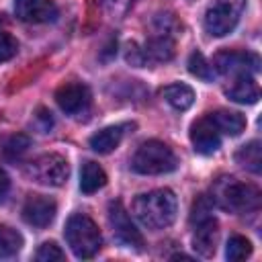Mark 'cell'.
Here are the masks:
<instances>
[{"instance_id":"ac0fdd59","label":"cell","mask_w":262,"mask_h":262,"mask_svg":"<svg viewBox=\"0 0 262 262\" xmlns=\"http://www.w3.org/2000/svg\"><path fill=\"white\" fill-rule=\"evenodd\" d=\"M106 184V174L96 162H84L80 170V190L84 194H92Z\"/></svg>"},{"instance_id":"9a60e30c","label":"cell","mask_w":262,"mask_h":262,"mask_svg":"<svg viewBox=\"0 0 262 262\" xmlns=\"http://www.w3.org/2000/svg\"><path fill=\"white\" fill-rule=\"evenodd\" d=\"M123 125H113V127H104L98 133H94L90 137V147L96 154H111L113 149H117V145L123 139Z\"/></svg>"},{"instance_id":"8992f818","label":"cell","mask_w":262,"mask_h":262,"mask_svg":"<svg viewBox=\"0 0 262 262\" xmlns=\"http://www.w3.org/2000/svg\"><path fill=\"white\" fill-rule=\"evenodd\" d=\"M246 8V0H213V4L205 12V29L213 37H225L229 35L242 12Z\"/></svg>"},{"instance_id":"e0dca14e","label":"cell","mask_w":262,"mask_h":262,"mask_svg":"<svg viewBox=\"0 0 262 262\" xmlns=\"http://www.w3.org/2000/svg\"><path fill=\"white\" fill-rule=\"evenodd\" d=\"M211 121L215 123V127L219 129V133H225V135H239L244 129H246V119L244 115L235 113V111H215V113H209Z\"/></svg>"},{"instance_id":"4316f807","label":"cell","mask_w":262,"mask_h":262,"mask_svg":"<svg viewBox=\"0 0 262 262\" xmlns=\"http://www.w3.org/2000/svg\"><path fill=\"white\" fill-rule=\"evenodd\" d=\"M8 190H10V178H8V174L0 168V203H4V199L8 196Z\"/></svg>"},{"instance_id":"30bf717a","label":"cell","mask_w":262,"mask_h":262,"mask_svg":"<svg viewBox=\"0 0 262 262\" xmlns=\"http://www.w3.org/2000/svg\"><path fill=\"white\" fill-rule=\"evenodd\" d=\"M55 102L66 115H80L90 106V90L80 82H68L57 88Z\"/></svg>"},{"instance_id":"d4e9b609","label":"cell","mask_w":262,"mask_h":262,"mask_svg":"<svg viewBox=\"0 0 262 262\" xmlns=\"http://www.w3.org/2000/svg\"><path fill=\"white\" fill-rule=\"evenodd\" d=\"M35 258L39 262H61V260H66V254L55 242H45V244L39 246Z\"/></svg>"},{"instance_id":"484cf974","label":"cell","mask_w":262,"mask_h":262,"mask_svg":"<svg viewBox=\"0 0 262 262\" xmlns=\"http://www.w3.org/2000/svg\"><path fill=\"white\" fill-rule=\"evenodd\" d=\"M16 51H18V43H16V39H14L10 33L0 31V63L12 59V57L16 55Z\"/></svg>"},{"instance_id":"277c9868","label":"cell","mask_w":262,"mask_h":262,"mask_svg":"<svg viewBox=\"0 0 262 262\" xmlns=\"http://www.w3.org/2000/svg\"><path fill=\"white\" fill-rule=\"evenodd\" d=\"M213 199L219 201V205L231 213H252L260 207L258 186L239 182L235 178H223V182L217 184Z\"/></svg>"},{"instance_id":"cb8c5ba5","label":"cell","mask_w":262,"mask_h":262,"mask_svg":"<svg viewBox=\"0 0 262 262\" xmlns=\"http://www.w3.org/2000/svg\"><path fill=\"white\" fill-rule=\"evenodd\" d=\"M215 207V199L209 196V194H199L190 207V223H196V221H203L207 217H211V211Z\"/></svg>"},{"instance_id":"3957f363","label":"cell","mask_w":262,"mask_h":262,"mask_svg":"<svg viewBox=\"0 0 262 262\" xmlns=\"http://www.w3.org/2000/svg\"><path fill=\"white\" fill-rule=\"evenodd\" d=\"M176 164L178 162H176L174 151L164 141H158V139L143 141L131 158V168L137 174H145V176L172 172Z\"/></svg>"},{"instance_id":"8fae6325","label":"cell","mask_w":262,"mask_h":262,"mask_svg":"<svg viewBox=\"0 0 262 262\" xmlns=\"http://www.w3.org/2000/svg\"><path fill=\"white\" fill-rule=\"evenodd\" d=\"M55 201L43 194H31L23 205V219L33 227H47L55 219Z\"/></svg>"},{"instance_id":"52a82bcc","label":"cell","mask_w":262,"mask_h":262,"mask_svg":"<svg viewBox=\"0 0 262 262\" xmlns=\"http://www.w3.org/2000/svg\"><path fill=\"white\" fill-rule=\"evenodd\" d=\"M108 223L113 227L115 239L123 248H133V250L143 248V235L135 227V223L131 221V217H129V213H127V209L123 207L121 201H111L108 203Z\"/></svg>"},{"instance_id":"6da1fadb","label":"cell","mask_w":262,"mask_h":262,"mask_svg":"<svg viewBox=\"0 0 262 262\" xmlns=\"http://www.w3.org/2000/svg\"><path fill=\"white\" fill-rule=\"evenodd\" d=\"M131 209L141 225L149 229H166L176 219L178 201L170 188H156V190L137 194Z\"/></svg>"},{"instance_id":"5b68a950","label":"cell","mask_w":262,"mask_h":262,"mask_svg":"<svg viewBox=\"0 0 262 262\" xmlns=\"http://www.w3.org/2000/svg\"><path fill=\"white\" fill-rule=\"evenodd\" d=\"M25 176L43 186H61L70 176V166L59 154H41L27 164Z\"/></svg>"},{"instance_id":"7c38bea8","label":"cell","mask_w":262,"mask_h":262,"mask_svg":"<svg viewBox=\"0 0 262 262\" xmlns=\"http://www.w3.org/2000/svg\"><path fill=\"white\" fill-rule=\"evenodd\" d=\"M57 12L53 0H14V14L23 23H49L57 18Z\"/></svg>"},{"instance_id":"5bb4252c","label":"cell","mask_w":262,"mask_h":262,"mask_svg":"<svg viewBox=\"0 0 262 262\" xmlns=\"http://www.w3.org/2000/svg\"><path fill=\"white\" fill-rule=\"evenodd\" d=\"M225 94L237 104H254L260 98V88L252 74H237L233 76V82L225 88Z\"/></svg>"},{"instance_id":"7a4b0ae2","label":"cell","mask_w":262,"mask_h":262,"mask_svg":"<svg viewBox=\"0 0 262 262\" xmlns=\"http://www.w3.org/2000/svg\"><path fill=\"white\" fill-rule=\"evenodd\" d=\"M63 237H66L70 250L74 252V256L80 260L94 258L102 248V233H100L98 225L84 213L70 215V219L66 221Z\"/></svg>"},{"instance_id":"ffe728a7","label":"cell","mask_w":262,"mask_h":262,"mask_svg":"<svg viewBox=\"0 0 262 262\" xmlns=\"http://www.w3.org/2000/svg\"><path fill=\"white\" fill-rule=\"evenodd\" d=\"M23 248V235L10 225H0V258L14 256Z\"/></svg>"},{"instance_id":"603a6c76","label":"cell","mask_w":262,"mask_h":262,"mask_svg":"<svg viewBox=\"0 0 262 262\" xmlns=\"http://www.w3.org/2000/svg\"><path fill=\"white\" fill-rule=\"evenodd\" d=\"M29 145H31L29 137L23 135V133H16V135H10V137L4 141V145H2V154H4L6 160L16 162V160L29 149Z\"/></svg>"},{"instance_id":"44dd1931","label":"cell","mask_w":262,"mask_h":262,"mask_svg":"<svg viewBox=\"0 0 262 262\" xmlns=\"http://www.w3.org/2000/svg\"><path fill=\"white\" fill-rule=\"evenodd\" d=\"M252 256V244L244 235H231L225 246V258L229 262H242Z\"/></svg>"},{"instance_id":"ba28073f","label":"cell","mask_w":262,"mask_h":262,"mask_svg":"<svg viewBox=\"0 0 262 262\" xmlns=\"http://www.w3.org/2000/svg\"><path fill=\"white\" fill-rule=\"evenodd\" d=\"M213 70L219 74H254L260 70V57L252 51H239V49H223L213 59Z\"/></svg>"},{"instance_id":"7402d4cb","label":"cell","mask_w":262,"mask_h":262,"mask_svg":"<svg viewBox=\"0 0 262 262\" xmlns=\"http://www.w3.org/2000/svg\"><path fill=\"white\" fill-rule=\"evenodd\" d=\"M188 72L192 76H196L199 80H205V82H211L215 78L213 66L207 61V57L201 51H192L190 53V57H188Z\"/></svg>"},{"instance_id":"d6986e66","label":"cell","mask_w":262,"mask_h":262,"mask_svg":"<svg viewBox=\"0 0 262 262\" xmlns=\"http://www.w3.org/2000/svg\"><path fill=\"white\" fill-rule=\"evenodd\" d=\"M235 162L239 166H244L246 170H250L252 174H260V168H262V147H260V141L254 139V141L242 145L235 151Z\"/></svg>"},{"instance_id":"4fadbf2b","label":"cell","mask_w":262,"mask_h":262,"mask_svg":"<svg viewBox=\"0 0 262 262\" xmlns=\"http://www.w3.org/2000/svg\"><path fill=\"white\" fill-rule=\"evenodd\" d=\"M194 231H192V248L199 256L203 258H211L217 250V242H219V223L211 217L192 223Z\"/></svg>"},{"instance_id":"9c48e42d","label":"cell","mask_w":262,"mask_h":262,"mask_svg":"<svg viewBox=\"0 0 262 262\" xmlns=\"http://www.w3.org/2000/svg\"><path fill=\"white\" fill-rule=\"evenodd\" d=\"M190 143L194 147L196 154H203V156H211L219 149L221 145V133L219 129L215 127V123L211 121L209 115L196 119L190 127Z\"/></svg>"},{"instance_id":"2e32d148","label":"cell","mask_w":262,"mask_h":262,"mask_svg":"<svg viewBox=\"0 0 262 262\" xmlns=\"http://www.w3.org/2000/svg\"><path fill=\"white\" fill-rule=\"evenodd\" d=\"M160 94H162V98H164L172 108H176V111H186V108H190L192 102H194V92H192V88L186 86V84H168V86H164V88L160 90Z\"/></svg>"}]
</instances>
